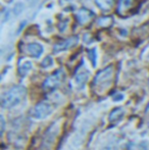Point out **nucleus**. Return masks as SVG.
Instances as JSON below:
<instances>
[{
	"mask_svg": "<svg viewBox=\"0 0 149 150\" xmlns=\"http://www.w3.org/2000/svg\"><path fill=\"white\" fill-rule=\"evenodd\" d=\"M64 71L62 69H58L55 73H53L51 76L47 78L43 83V89L47 92H51V91L55 90L57 87H59V85L62 83L64 79Z\"/></svg>",
	"mask_w": 149,
	"mask_h": 150,
	"instance_id": "nucleus-2",
	"label": "nucleus"
},
{
	"mask_svg": "<svg viewBox=\"0 0 149 150\" xmlns=\"http://www.w3.org/2000/svg\"><path fill=\"white\" fill-rule=\"evenodd\" d=\"M112 74H113V69L112 67H108L106 69L100 71L99 73L96 75L95 79H94V86L96 87H100V86H105L108 85L112 81Z\"/></svg>",
	"mask_w": 149,
	"mask_h": 150,
	"instance_id": "nucleus-4",
	"label": "nucleus"
},
{
	"mask_svg": "<svg viewBox=\"0 0 149 150\" xmlns=\"http://www.w3.org/2000/svg\"><path fill=\"white\" fill-rule=\"evenodd\" d=\"M53 110V107L49 102H40L32 109L31 115L36 120H43L47 117Z\"/></svg>",
	"mask_w": 149,
	"mask_h": 150,
	"instance_id": "nucleus-3",
	"label": "nucleus"
},
{
	"mask_svg": "<svg viewBox=\"0 0 149 150\" xmlns=\"http://www.w3.org/2000/svg\"><path fill=\"white\" fill-rule=\"evenodd\" d=\"M92 16H93V13L90 10L86 9V8H82L77 13V18L80 24H86V23H88L92 18Z\"/></svg>",
	"mask_w": 149,
	"mask_h": 150,
	"instance_id": "nucleus-9",
	"label": "nucleus"
},
{
	"mask_svg": "<svg viewBox=\"0 0 149 150\" xmlns=\"http://www.w3.org/2000/svg\"><path fill=\"white\" fill-rule=\"evenodd\" d=\"M124 115H125V111H124L123 108H121V107L114 108L109 115V120L110 122H117V120H119L124 117Z\"/></svg>",
	"mask_w": 149,
	"mask_h": 150,
	"instance_id": "nucleus-10",
	"label": "nucleus"
},
{
	"mask_svg": "<svg viewBox=\"0 0 149 150\" xmlns=\"http://www.w3.org/2000/svg\"><path fill=\"white\" fill-rule=\"evenodd\" d=\"M121 99H124V95L123 94H117L115 96H113V100H115V101L121 100Z\"/></svg>",
	"mask_w": 149,
	"mask_h": 150,
	"instance_id": "nucleus-20",
	"label": "nucleus"
},
{
	"mask_svg": "<svg viewBox=\"0 0 149 150\" xmlns=\"http://www.w3.org/2000/svg\"><path fill=\"white\" fill-rule=\"evenodd\" d=\"M32 67H33V64L31 61H29V60L24 61V62L20 63V67H18V73H20V76L24 77V76H26L27 74L32 69Z\"/></svg>",
	"mask_w": 149,
	"mask_h": 150,
	"instance_id": "nucleus-11",
	"label": "nucleus"
},
{
	"mask_svg": "<svg viewBox=\"0 0 149 150\" xmlns=\"http://www.w3.org/2000/svg\"><path fill=\"white\" fill-rule=\"evenodd\" d=\"M102 150H117V146L113 144H108L107 146H105Z\"/></svg>",
	"mask_w": 149,
	"mask_h": 150,
	"instance_id": "nucleus-19",
	"label": "nucleus"
},
{
	"mask_svg": "<svg viewBox=\"0 0 149 150\" xmlns=\"http://www.w3.org/2000/svg\"><path fill=\"white\" fill-rule=\"evenodd\" d=\"M97 23L101 27H109L112 24V18L110 16H104V18H101L100 20H98Z\"/></svg>",
	"mask_w": 149,
	"mask_h": 150,
	"instance_id": "nucleus-15",
	"label": "nucleus"
},
{
	"mask_svg": "<svg viewBox=\"0 0 149 150\" xmlns=\"http://www.w3.org/2000/svg\"><path fill=\"white\" fill-rule=\"evenodd\" d=\"M27 90L24 86H14L2 95L1 103L4 108H12L25 100Z\"/></svg>",
	"mask_w": 149,
	"mask_h": 150,
	"instance_id": "nucleus-1",
	"label": "nucleus"
},
{
	"mask_svg": "<svg viewBox=\"0 0 149 150\" xmlns=\"http://www.w3.org/2000/svg\"><path fill=\"white\" fill-rule=\"evenodd\" d=\"M132 3H133V0H119V10H128L130 9V7L132 6Z\"/></svg>",
	"mask_w": 149,
	"mask_h": 150,
	"instance_id": "nucleus-14",
	"label": "nucleus"
},
{
	"mask_svg": "<svg viewBox=\"0 0 149 150\" xmlns=\"http://www.w3.org/2000/svg\"><path fill=\"white\" fill-rule=\"evenodd\" d=\"M128 150H148V143L146 142H139V143H130L127 147Z\"/></svg>",
	"mask_w": 149,
	"mask_h": 150,
	"instance_id": "nucleus-13",
	"label": "nucleus"
},
{
	"mask_svg": "<svg viewBox=\"0 0 149 150\" xmlns=\"http://www.w3.org/2000/svg\"><path fill=\"white\" fill-rule=\"evenodd\" d=\"M78 42V38L77 37H72L70 39H66L64 41H61L59 43L55 44L53 47L54 51L55 52H60V51H64V50H68V48L73 47L77 44Z\"/></svg>",
	"mask_w": 149,
	"mask_h": 150,
	"instance_id": "nucleus-6",
	"label": "nucleus"
},
{
	"mask_svg": "<svg viewBox=\"0 0 149 150\" xmlns=\"http://www.w3.org/2000/svg\"><path fill=\"white\" fill-rule=\"evenodd\" d=\"M70 1H75V0H70Z\"/></svg>",
	"mask_w": 149,
	"mask_h": 150,
	"instance_id": "nucleus-23",
	"label": "nucleus"
},
{
	"mask_svg": "<svg viewBox=\"0 0 149 150\" xmlns=\"http://www.w3.org/2000/svg\"><path fill=\"white\" fill-rule=\"evenodd\" d=\"M23 10H24V4H23L22 2H18V3H16V5L14 6L13 13L16 14V16H18Z\"/></svg>",
	"mask_w": 149,
	"mask_h": 150,
	"instance_id": "nucleus-16",
	"label": "nucleus"
},
{
	"mask_svg": "<svg viewBox=\"0 0 149 150\" xmlns=\"http://www.w3.org/2000/svg\"><path fill=\"white\" fill-rule=\"evenodd\" d=\"M57 126L56 124H53L49 129L47 130L46 134L44 135V139H43V147L45 146H49L53 143L54 139H55V136L57 134Z\"/></svg>",
	"mask_w": 149,
	"mask_h": 150,
	"instance_id": "nucleus-7",
	"label": "nucleus"
},
{
	"mask_svg": "<svg viewBox=\"0 0 149 150\" xmlns=\"http://www.w3.org/2000/svg\"><path fill=\"white\" fill-rule=\"evenodd\" d=\"M4 129H5V122H4L3 117L1 115V133L2 134H3V132H4Z\"/></svg>",
	"mask_w": 149,
	"mask_h": 150,
	"instance_id": "nucleus-21",
	"label": "nucleus"
},
{
	"mask_svg": "<svg viewBox=\"0 0 149 150\" xmlns=\"http://www.w3.org/2000/svg\"><path fill=\"white\" fill-rule=\"evenodd\" d=\"M89 79V71L85 67H80L75 75V82L79 88H83Z\"/></svg>",
	"mask_w": 149,
	"mask_h": 150,
	"instance_id": "nucleus-5",
	"label": "nucleus"
},
{
	"mask_svg": "<svg viewBox=\"0 0 149 150\" xmlns=\"http://www.w3.org/2000/svg\"><path fill=\"white\" fill-rule=\"evenodd\" d=\"M52 64H53V59H52V57H50V56H47V57H46L45 59L42 61V63H41V65L43 67H51Z\"/></svg>",
	"mask_w": 149,
	"mask_h": 150,
	"instance_id": "nucleus-17",
	"label": "nucleus"
},
{
	"mask_svg": "<svg viewBox=\"0 0 149 150\" xmlns=\"http://www.w3.org/2000/svg\"><path fill=\"white\" fill-rule=\"evenodd\" d=\"M96 5L102 10H109L113 6V0H95Z\"/></svg>",
	"mask_w": 149,
	"mask_h": 150,
	"instance_id": "nucleus-12",
	"label": "nucleus"
},
{
	"mask_svg": "<svg viewBox=\"0 0 149 150\" xmlns=\"http://www.w3.org/2000/svg\"><path fill=\"white\" fill-rule=\"evenodd\" d=\"M145 113H146V115H149V103H148L147 107H146V111H145Z\"/></svg>",
	"mask_w": 149,
	"mask_h": 150,
	"instance_id": "nucleus-22",
	"label": "nucleus"
},
{
	"mask_svg": "<svg viewBox=\"0 0 149 150\" xmlns=\"http://www.w3.org/2000/svg\"><path fill=\"white\" fill-rule=\"evenodd\" d=\"M28 53L33 57H39L43 53V47L38 43H30L26 47Z\"/></svg>",
	"mask_w": 149,
	"mask_h": 150,
	"instance_id": "nucleus-8",
	"label": "nucleus"
},
{
	"mask_svg": "<svg viewBox=\"0 0 149 150\" xmlns=\"http://www.w3.org/2000/svg\"><path fill=\"white\" fill-rule=\"evenodd\" d=\"M89 57L91 58L93 65H95V62H96V51H95V49L90 50V51H89Z\"/></svg>",
	"mask_w": 149,
	"mask_h": 150,
	"instance_id": "nucleus-18",
	"label": "nucleus"
}]
</instances>
